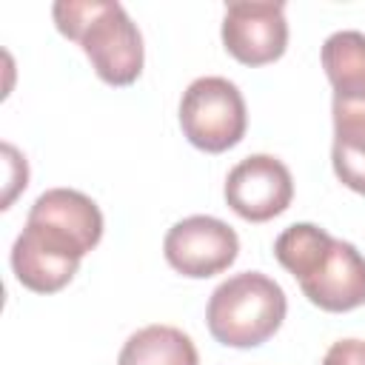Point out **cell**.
<instances>
[{"label":"cell","instance_id":"6da1fadb","mask_svg":"<svg viewBox=\"0 0 365 365\" xmlns=\"http://www.w3.org/2000/svg\"><path fill=\"white\" fill-rule=\"evenodd\" d=\"M103 237V214L91 197L74 188L43 191L11 245V271L20 285L34 294L66 288L80 259L97 248Z\"/></svg>","mask_w":365,"mask_h":365},{"label":"cell","instance_id":"7a4b0ae2","mask_svg":"<svg viewBox=\"0 0 365 365\" xmlns=\"http://www.w3.org/2000/svg\"><path fill=\"white\" fill-rule=\"evenodd\" d=\"M274 257L317 308L342 314L365 305V257L319 225H288L274 242Z\"/></svg>","mask_w":365,"mask_h":365},{"label":"cell","instance_id":"3957f363","mask_svg":"<svg viewBox=\"0 0 365 365\" xmlns=\"http://www.w3.org/2000/svg\"><path fill=\"white\" fill-rule=\"evenodd\" d=\"M51 17L63 37L80 43L103 83L131 86L143 74V34L120 3L60 0Z\"/></svg>","mask_w":365,"mask_h":365},{"label":"cell","instance_id":"277c9868","mask_svg":"<svg viewBox=\"0 0 365 365\" xmlns=\"http://www.w3.org/2000/svg\"><path fill=\"white\" fill-rule=\"evenodd\" d=\"M288 311L279 282L259 271H242L214 288L205 308L208 331L228 348H257L268 342Z\"/></svg>","mask_w":365,"mask_h":365},{"label":"cell","instance_id":"5b68a950","mask_svg":"<svg viewBox=\"0 0 365 365\" xmlns=\"http://www.w3.org/2000/svg\"><path fill=\"white\" fill-rule=\"evenodd\" d=\"M180 125L194 148L222 154L245 137V100L240 88L225 77H197L182 91Z\"/></svg>","mask_w":365,"mask_h":365},{"label":"cell","instance_id":"8992f818","mask_svg":"<svg viewBox=\"0 0 365 365\" xmlns=\"http://www.w3.org/2000/svg\"><path fill=\"white\" fill-rule=\"evenodd\" d=\"M163 251L177 274L205 279L234 265L240 254V237L228 222L208 214H194L168 228Z\"/></svg>","mask_w":365,"mask_h":365},{"label":"cell","instance_id":"52a82bcc","mask_svg":"<svg viewBox=\"0 0 365 365\" xmlns=\"http://www.w3.org/2000/svg\"><path fill=\"white\" fill-rule=\"evenodd\" d=\"M291 171L271 154H251L240 160L225 177V202L248 222H268L279 217L291 205Z\"/></svg>","mask_w":365,"mask_h":365},{"label":"cell","instance_id":"ba28073f","mask_svg":"<svg viewBox=\"0 0 365 365\" xmlns=\"http://www.w3.org/2000/svg\"><path fill=\"white\" fill-rule=\"evenodd\" d=\"M222 46L242 66H265L285 54V6L274 0L231 3L222 17Z\"/></svg>","mask_w":365,"mask_h":365},{"label":"cell","instance_id":"9c48e42d","mask_svg":"<svg viewBox=\"0 0 365 365\" xmlns=\"http://www.w3.org/2000/svg\"><path fill=\"white\" fill-rule=\"evenodd\" d=\"M322 68L334 88V103H365V34L334 31L322 43Z\"/></svg>","mask_w":365,"mask_h":365},{"label":"cell","instance_id":"30bf717a","mask_svg":"<svg viewBox=\"0 0 365 365\" xmlns=\"http://www.w3.org/2000/svg\"><path fill=\"white\" fill-rule=\"evenodd\" d=\"M331 163L342 185L365 194V103H334Z\"/></svg>","mask_w":365,"mask_h":365},{"label":"cell","instance_id":"8fae6325","mask_svg":"<svg viewBox=\"0 0 365 365\" xmlns=\"http://www.w3.org/2000/svg\"><path fill=\"white\" fill-rule=\"evenodd\" d=\"M117 365H200V354L180 328L145 325L125 339Z\"/></svg>","mask_w":365,"mask_h":365},{"label":"cell","instance_id":"7c38bea8","mask_svg":"<svg viewBox=\"0 0 365 365\" xmlns=\"http://www.w3.org/2000/svg\"><path fill=\"white\" fill-rule=\"evenodd\" d=\"M322 365H365V342L362 339H339V342H334L325 351Z\"/></svg>","mask_w":365,"mask_h":365}]
</instances>
